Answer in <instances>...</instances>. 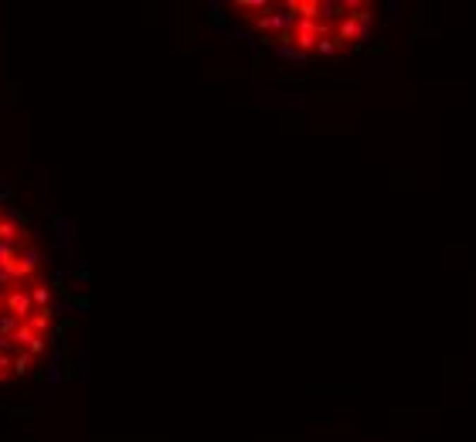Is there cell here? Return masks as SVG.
I'll use <instances>...</instances> for the list:
<instances>
[{
	"label": "cell",
	"instance_id": "10",
	"mask_svg": "<svg viewBox=\"0 0 476 442\" xmlns=\"http://www.w3.org/2000/svg\"><path fill=\"white\" fill-rule=\"evenodd\" d=\"M20 327V320L18 317H11V313H4V317H0V337H7V340H11V337H14V330Z\"/></svg>",
	"mask_w": 476,
	"mask_h": 442
},
{
	"label": "cell",
	"instance_id": "3",
	"mask_svg": "<svg viewBox=\"0 0 476 442\" xmlns=\"http://www.w3.org/2000/svg\"><path fill=\"white\" fill-rule=\"evenodd\" d=\"M38 272H41V252H38V245H20V255H18V262H14V283H24V279H38Z\"/></svg>",
	"mask_w": 476,
	"mask_h": 442
},
{
	"label": "cell",
	"instance_id": "8",
	"mask_svg": "<svg viewBox=\"0 0 476 442\" xmlns=\"http://www.w3.org/2000/svg\"><path fill=\"white\" fill-rule=\"evenodd\" d=\"M343 51V44L334 35H327V38H320L317 41V48H313V55H320V58H334V55H341Z\"/></svg>",
	"mask_w": 476,
	"mask_h": 442
},
{
	"label": "cell",
	"instance_id": "7",
	"mask_svg": "<svg viewBox=\"0 0 476 442\" xmlns=\"http://www.w3.org/2000/svg\"><path fill=\"white\" fill-rule=\"evenodd\" d=\"M20 255V245H11V242H0V272H14V262Z\"/></svg>",
	"mask_w": 476,
	"mask_h": 442
},
{
	"label": "cell",
	"instance_id": "2",
	"mask_svg": "<svg viewBox=\"0 0 476 442\" xmlns=\"http://www.w3.org/2000/svg\"><path fill=\"white\" fill-rule=\"evenodd\" d=\"M4 309H7L11 317H18L20 324H28V320H31L35 303H31V293H28L24 283H14V289H7V293H4Z\"/></svg>",
	"mask_w": 476,
	"mask_h": 442
},
{
	"label": "cell",
	"instance_id": "9",
	"mask_svg": "<svg viewBox=\"0 0 476 442\" xmlns=\"http://www.w3.org/2000/svg\"><path fill=\"white\" fill-rule=\"evenodd\" d=\"M35 340H38V333H35L31 327H28V324H20V327L14 330V337H11V344L18 347V350H28V347L35 344Z\"/></svg>",
	"mask_w": 476,
	"mask_h": 442
},
{
	"label": "cell",
	"instance_id": "11",
	"mask_svg": "<svg viewBox=\"0 0 476 442\" xmlns=\"http://www.w3.org/2000/svg\"><path fill=\"white\" fill-rule=\"evenodd\" d=\"M4 313H7V309H4V296H0V317H4Z\"/></svg>",
	"mask_w": 476,
	"mask_h": 442
},
{
	"label": "cell",
	"instance_id": "4",
	"mask_svg": "<svg viewBox=\"0 0 476 442\" xmlns=\"http://www.w3.org/2000/svg\"><path fill=\"white\" fill-rule=\"evenodd\" d=\"M28 293H31L35 309H51V286H44L41 279H35V283H28Z\"/></svg>",
	"mask_w": 476,
	"mask_h": 442
},
{
	"label": "cell",
	"instance_id": "6",
	"mask_svg": "<svg viewBox=\"0 0 476 442\" xmlns=\"http://www.w3.org/2000/svg\"><path fill=\"white\" fill-rule=\"evenodd\" d=\"M51 320H55V309H35L31 320H28V327L35 330L38 337H44V330L51 327Z\"/></svg>",
	"mask_w": 476,
	"mask_h": 442
},
{
	"label": "cell",
	"instance_id": "5",
	"mask_svg": "<svg viewBox=\"0 0 476 442\" xmlns=\"http://www.w3.org/2000/svg\"><path fill=\"white\" fill-rule=\"evenodd\" d=\"M38 364V357H31L28 350H18L14 357H11V371H14V378H24V374H31Z\"/></svg>",
	"mask_w": 476,
	"mask_h": 442
},
{
	"label": "cell",
	"instance_id": "1",
	"mask_svg": "<svg viewBox=\"0 0 476 442\" xmlns=\"http://www.w3.org/2000/svg\"><path fill=\"white\" fill-rule=\"evenodd\" d=\"M293 24H296V18L283 7H269L266 14H259V18L252 20V27H255V35H262V41H269V44H276V41L283 38V35H289L293 31Z\"/></svg>",
	"mask_w": 476,
	"mask_h": 442
}]
</instances>
